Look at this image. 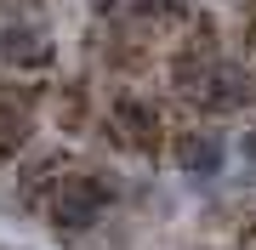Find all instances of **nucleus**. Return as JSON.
Segmentation results:
<instances>
[{"label": "nucleus", "instance_id": "nucleus-6", "mask_svg": "<svg viewBox=\"0 0 256 250\" xmlns=\"http://www.w3.org/2000/svg\"><path fill=\"white\" fill-rule=\"evenodd\" d=\"M131 11H137V17H171L176 0H131Z\"/></svg>", "mask_w": 256, "mask_h": 250}, {"label": "nucleus", "instance_id": "nucleus-1", "mask_svg": "<svg viewBox=\"0 0 256 250\" xmlns=\"http://www.w3.org/2000/svg\"><path fill=\"white\" fill-rule=\"evenodd\" d=\"M160 108H154V97H114V120H102V137L108 142H126V148H137V154H160Z\"/></svg>", "mask_w": 256, "mask_h": 250}, {"label": "nucleus", "instance_id": "nucleus-7", "mask_svg": "<svg viewBox=\"0 0 256 250\" xmlns=\"http://www.w3.org/2000/svg\"><path fill=\"white\" fill-rule=\"evenodd\" d=\"M239 154H245V159H250V165H256V125L245 131V137H239Z\"/></svg>", "mask_w": 256, "mask_h": 250}, {"label": "nucleus", "instance_id": "nucleus-5", "mask_svg": "<svg viewBox=\"0 0 256 250\" xmlns=\"http://www.w3.org/2000/svg\"><path fill=\"white\" fill-rule=\"evenodd\" d=\"M52 114H57V125L63 131H80L86 120H92V97H86V80H63L52 91Z\"/></svg>", "mask_w": 256, "mask_h": 250}, {"label": "nucleus", "instance_id": "nucleus-3", "mask_svg": "<svg viewBox=\"0 0 256 250\" xmlns=\"http://www.w3.org/2000/svg\"><path fill=\"white\" fill-rule=\"evenodd\" d=\"M0 63H18V68H34V63H52V40L34 17H12L0 23Z\"/></svg>", "mask_w": 256, "mask_h": 250}, {"label": "nucleus", "instance_id": "nucleus-2", "mask_svg": "<svg viewBox=\"0 0 256 250\" xmlns=\"http://www.w3.org/2000/svg\"><path fill=\"white\" fill-rule=\"evenodd\" d=\"M176 171L194 176V182H210V176L222 171V159H228V142H222V131H210V125H188V131H176Z\"/></svg>", "mask_w": 256, "mask_h": 250}, {"label": "nucleus", "instance_id": "nucleus-4", "mask_svg": "<svg viewBox=\"0 0 256 250\" xmlns=\"http://www.w3.org/2000/svg\"><path fill=\"white\" fill-rule=\"evenodd\" d=\"M46 216H52V233H57V239H86V233L102 222L97 205H86V199H74V194H52Z\"/></svg>", "mask_w": 256, "mask_h": 250}]
</instances>
